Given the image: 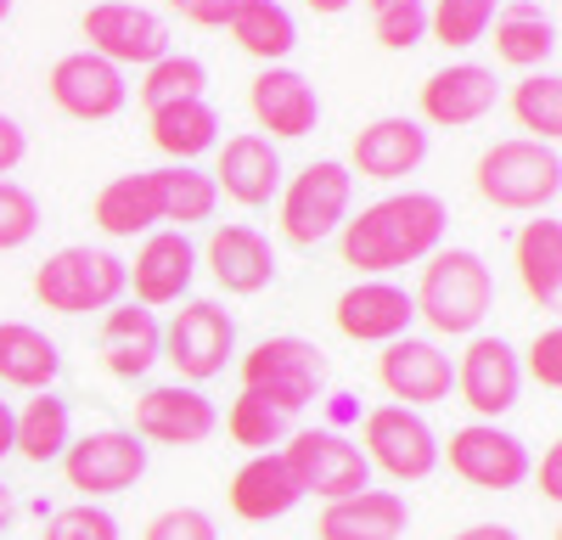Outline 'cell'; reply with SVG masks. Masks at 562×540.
Masks as SVG:
<instances>
[{"mask_svg":"<svg viewBox=\"0 0 562 540\" xmlns=\"http://www.w3.org/2000/svg\"><path fill=\"white\" fill-rule=\"evenodd\" d=\"M378 378H383V389L394 394V405H411V412L450 400V389H456L450 355H445L439 344H428V338H411V333L394 338V344H383Z\"/></svg>","mask_w":562,"mask_h":540,"instance_id":"18","label":"cell"},{"mask_svg":"<svg viewBox=\"0 0 562 540\" xmlns=\"http://www.w3.org/2000/svg\"><path fill=\"white\" fill-rule=\"evenodd\" d=\"M140 540H220V529H214V518L203 507H169V513H158L147 524Z\"/></svg>","mask_w":562,"mask_h":540,"instance_id":"42","label":"cell"},{"mask_svg":"<svg viewBox=\"0 0 562 540\" xmlns=\"http://www.w3.org/2000/svg\"><path fill=\"white\" fill-rule=\"evenodd\" d=\"M281 468L293 473L299 495H321V502H344V495L371 490V462L360 457V445H349L333 428H299L288 445L276 450Z\"/></svg>","mask_w":562,"mask_h":540,"instance_id":"7","label":"cell"},{"mask_svg":"<svg viewBox=\"0 0 562 540\" xmlns=\"http://www.w3.org/2000/svg\"><path fill=\"white\" fill-rule=\"evenodd\" d=\"M416 315L445 338H473L495 310V270L473 248H439L422 259V282L411 293Z\"/></svg>","mask_w":562,"mask_h":540,"instance_id":"2","label":"cell"},{"mask_svg":"<svg viewBox=\"0 0 562 540\" xmlns=\"http://www.w3.org/2000/svg\"><path fill=\"white\" fill-rule=\"evenodd\" d=\"M540 495H546V502H557V495H562V445H551L546 457H540Z\"/></svg>","mask_w":562,"mask_h":540,"instance_id":"46","label":"cell"},{"mask_svg":"<svg viewBox=\"0 0 562 540\" xmlns=\"http://www.w3.org/2000/svg\"><path fill=\"white\" fill-rule=\"evenodd\" d=\"M57 378H63L57 338H45L29 322H0V383L29 389V394H52Z\"/></svg>","mask_w":562,"mask_h":540,"instance_id":"27","label":"cell"},{"mask_svg":"<svg viewBox=\"0 0 562 540\" xmlns=\"http://www.w3.org/2000/svg\"><path fill=\"white\" fill-rule=\"evenodd\" d=\"M40 540H119V518L108 507H97V502H74V507H63L52 524H45Z\"/></svg>","mask_w":562,"mask_h":540,"instance_id":"41","label":"cell"},{"mask_svg":"<svg viewBox=\"0 0 562 540\" xmlns=\"http://www.w3.org/2000/svg\"><path fill=\"white\" fill-rule=\"evenodd\" d=\"M153 175V198H158V220H169V232H186L198 220H214V175H203L198 164H164L147 169Z\"/></svg>","mask_w":562,"mask_h":540,"instance_id":"33","label":"cell"},{"mask_svg":"<svg viewBox=\"0 0 562 540\" xmlns=\"http://www.w3.org/2000/svg\"><path fill=\"white\" fill-rule=\"evenodd\" d=\"M495 12H501V0H434L428 34L445 45V52H473V45L490 34Z\"/></svg>","mask_w":562,"mask_h":540,"instance_id":"36","label":"cell"},{"mask_svg":"<svg viewBox=\"0 0 562 540\" xmlns=\"http://www.w3.org/2000/svg\"><path fill=\"white\" fill-rule=\"evenodd\" d=\"M450 540H524L518 529H506V524H473V529H461Z\"/></svg>","mask_w":562,"mask_h":540,"instance_id":"47","label":"cell"},{"mask_svg":"<svg viewBox=\"0 0 562 540\" xmlns=\"http://www.w3.org/2000/svg\"><path fill=\"white\" fill-rule=\"evenodd\" d=\"M7 524H12V490L0 484V529H7Z\"/></svg>","mask_w":562,"mask_h":540,"instance_id":"50","label":"cell"},{"mask_svg":"<svg viewBox=\"0 0 562 540\" xmlns=\"http://www.w3.org/2000/svg\"><path fill=\"white\" fill-rule=\"evenodd\" d=\"M299 502H304V495H299L293 473L281 468L276 450L248 457L237 468V479H231V513H237L243 524H276V518H288Z\"/></svg>","mask_w":562,"mask_h":540,"instance_id":"26","label":"cell"},{"mask_svg":"<svg viewBox=\"0 0 562 540\" xmlns=\"http://www.w3.org/2000/svg\"><path fill=\"white\" fill-rule=\"evenodd\" d=\"M321 383H326V355L310 338L281 333V338H259L243 355V394H259L265 405H276L281 417L315 405Z\"/></svg>","mask_w":562,"mask_h":540,"instance_id":"5","label":"cell"},{"mask_svg":"<svg viewBox=\"0 0 562 540\" xmlns=\"http://www.w3.org/2000/svg\"><path fill=\"white\" fill-rule=\"evenodd\" d=\"M7 457H12V405L0 400V462H7Z\"/></svg>","mask_w":562,"mask_h":540,"instance_id":"48","label":"cell"},{"mask_svg":"<svg viewBox=\"0 0 562 540\" xmlns=\"http://www.w3.org/2000/svg\"><path fill=\"white\" fill-rule=\"evenodd\" d=\"M214 428H220L214 400L192 383H164V389H147L135 400V439L186 450V445L214 439Z\"/></svg>","mask_w":562,"mask_h":540,"instance_id":"15","label":"cell"},{"mask_svg":"<svg viewBox=\"0 0 562 540\" xmlns=\"http://www.w3.org/2000/svg\"><path fill=\"white\" fill-rule=\"evenodd\" d=\"M518 282L540 310L562 304V225L551 214L529 220L518 232Z\"/></svg>","mask_w":562,"mask_h":540,"instance_id":"30","label":"cell"},{"mask_svg":"<svg viewBox=\"0 0 562 540\" xmlns=\"http://www.w3.org/2000/svg\"><path fill=\"white\" fill-rule=\"evenodd\" d=\"M209 270L225 293L254 299L276 282V248H270L265 232H254V225H220L209 237Z\"/></svg>","mask_w":562,"mask_h":540,"instance_id":"23","label":"cell"},{"mask_svg":"<svg viewBox=\"0 0 562 540\" xmlns=\"http://www.w3.org/2000/svg\"><path fill=\"white\" fill-rule=\"evenodd\" d=\"M349 198H355L349 164H338V158L304 164L288 187H281V237L293 248H315L326 237H338L344 220H349Z\"/></svg>","mask_w":562,"mask_h":540,"instance_id":"6","label":"cell"},{"mask_svg":"<svg viewBox=\"0 0 562 540\" xmlns=\"http://www.w3.org/2000/svg\"><path fill=\"white\" fill-rule=\"evenodd\" d=\"M209 90V68L198 57H186V52H169L147 68V79H140V108H169V102H198Z\"/></svg>","mask_w":562,"mask_h":540,"instance_id":"37","label":"cell"},{"mask_svg":"<svg viewBox=\"0 0 562 540\" xmlns=\"http://www.w3.org/2000/svg\"><path fill=\"white\" fill-rule=\"evenodd\" d=\"M85 52H97L113 68H153L158 57H169V29L153 7H135V0H97L85 18Z\"/></svg>","mask_w":562,"mask_h":540,"instance_id":"9","label":"cell"},{"mask_svg":"<svg viewBox=\"0 0 562 540\" xmlns=\"http://www.w3.org/2000/svg\"><path fill=\"white\" fill-rule=\"evenodd\" d=\"M90 214H97V225L108 237H140L158 225V198H153V175H113L108 187L97 192V203H90Z\"/></svg>","mask_w":562,"mask_h":540,"instance_id":"34","label":"cell"},{"mask_svg":"<svg viewBox=\"0 0 562 540\" xmlns=\"http://www.w3.org/2000/svg\"><path fill=\"white\" fill-rule=\"evenodd\" d=\"M456 389H461V405L473 412L479 423H495L518 405V389H524V360L501 333H473V344L461 349L456 360Z\"/></svg>","mask_w":562,"mask_h":540,"instance_id":"12","label":"cell"},{"mask_svg":"<svg viewBox=\"0 0 562 540\" xmlns=\"http://www.w3.org/2000/svg\"><path fill=\"white\" fill-rule=\"evenodd\" d=\"M248 108L254 124L265 130V142H299L321 124V90L299 68H265L248 85Z\"/></svg>","mask_w":562,"mask_h":540,"instance_id":"21","label":"cell"},{"mask_svg":"<svg viewBox=\"0 0 562 540\" xmlns=\"http://www.w3.org/2000/svg\"><path fill=\"white\" fill-rule=\"evenodd\" d=\"M225 29L265 68H281V57L299 45V23H293V12L281 7V0H237L231 18H225Z\"/></svg>","mask_w":562,"mask_h":540,"instance_id":"29","label":"cell"},{"mask_svg":"<svg viewBox=\"0 0 562 540\" xmlns=\"http://www.w3.org/2000/svg\"><path fill=\"white\" fill-rule=\"evenodd\" d=\"M34 299L57 315H90V310H113L124 299V259L113 248H57L34 270Z\"/></svg>","mask_w":562,"mask_h":540,"instance_id":"4","label":"cell"},{"mask_svg":"<svg viewBox=\"0 0 562 540\" xmlns=\"http://www.w3.org/2000/svg\"><path fill=\"white\" fill-rule=\"evenodd\" d=\"M366 7H371V0H366Z\"/></svg>","mask_w":562,"mask_h":540,"instance_id":"52","label":"cell"},{"mask_svg":"<svg viewBox=\"0 0 562 540\" xmlns=\"http://www.w3.org/2000/svg\"><path fill=\"white\" fill-rule=\"evenodd\" d=\"M158 355H164V327H158L153 310L113 304V310L102 315V367H108L113 378H124V383L147 378Z\"/></svg>","mask_w":562,"mask_h":540,"instance_id":"25","label":"cell"},{"mask_svg":"<svg viewBox=\"0 0 562 540\" xmlns=\"http://www.w3.org/2000/svg\"><path fill=\"white\" fill-rule=\"evenodd\" d=\"M23 158H29V130L12 113H0V180H7Z\"/></svg>","mask_w":562,"mask_h":540,"instance_id":"45","label":"cell"},{"mask_svg":"<svg viewBox=\"0 0 562 540\" xmlns=\"http://www.w3.org/2000/svg\"><path fill=\"white\" fill-rule=\"evenodd\" d=\"M198 277V248L186 243V232H147V243L135 248V265H124V288H135L140 310L180 304L186 288Z\"/></svg>","mask_w":562,"mask_h":540,"instance_id":"20","label":"cell"},{"mask_svg":"<svg viewBox=\"0 0 562 540\" xmlns=\"http://www.w3.org/2000/svg\"><path fill=\"white\" fill-rule=\"evenodd\" d=\"M501 102V85L495 68L484 63H450L439 74H428L422 85V124H439V130H473L495 113Z\"/></svg>","mask_w":562,"mask_h":540,"instance_id":"16","label":"cell"},{"mask_svg":"<svg viewBox=\"0 0 562 540\" xmlns=\"http://www.w3.org/2000/svg\"><path fill=\"white\" fill-rule=\"evenodd\" d=\"M360 445H366L360 457L400 484H416L439 468V439H434L428 417L411 412V405H378V412H366Z\"/></svg>","mask_w":562,"mask_h":540,"instance_id":"10","label":"cell"},{"mask_svg":"<svg viewBox=\"0 0 562 540\" xmlns=\"http://www.w3.org/2000/svg\"><path fill=\"white\" fill-rule=\"evenodd\" d=\"M371 34L383 52H411L428 40V0H371Z\"/></svg>","mask_w":562,"mask_h":540,"instance_id":"39","label":"cell"},{"mask_svg":"<svg viewBox=\"0 0 562 540\" xmlns=\"http://www.w3.org/2000/svg\"><path fill=\"white\" fill-rule=\"evenodd\" d=\"M214 192H225L231 203H243V209H265L281 192V153H276V142H265L259 130L231 135V142L220 147V164H214Z\"/></svg>","mask_w":562,"mask_h":540,"instance_id":"22","label":"cell"},{"mask_svg":"<svg viewBox=\"0 0 562 540\" xmlns=\"http://www.w3.org/2000/svg\"><path fill=\"white\" fill-rule=\"evenodd\" d=\"M495 57L506 63V68H524V74H540V68H551V57H557V23L540 12V7H529V0H512L506 12H495Z\"/></svg>","mask_w":562,"mask_h":540,"instance_id":"28","label":"cell"},{"mask_svg":"<svg viewBox=\"0 0 562 540\" xmlns=\"http://www.w3.org/2000/svg\"><path fill=\"white\" fill-rule=\"evenodd\" d=\"M140 473H147V445L130 428H97L85 439H68V450H63V479H68V490L85 495V502L130 490Z\"/></svg>","mask_w":562,"mask_h":540,"instance_id":"11","label":"cell"},{"mask_svg":"<svg viewBox=\"0 0 562 540\" xmlns=\"http://www.w3.org/2000/svg\"><path fill=\"white\" fill-rule=\"evenodd\" d=\"M304 7H310V12H321V18H338V12H349V7H355V0H304Z\"/></svg>","mask_w":562,"mask_h":540,"instance_id":"49","label":"cell"},{"mask_svg":"<svg viewBox=\"0 0 562 540\" xmlns=\"http://www.w3.org/2000/svg\"><path fill=\"white\" fill-rule=\"evenodd\" d=\"M147 130H153L158 153H169L175 164H192V158H203L209 147H220V113L209 108V97L153 108V113H147Z\"/></svg>","mask_w":562,"mask_h":540,"instance_id":"32","label":"cell"},{"mask_svg":"<svg viewBox=\"0 0 562 540\" xmlns=\"http://www.w3.org/2000/svg\"><path fill=\"white\" fill-rule=\"evenodd\" d=\"M333 322H338V333L355 338V344H394V338L411 333L416 304H411V293H405L400 282L366 277V282H355L349 293H338Z\"/></svg>","mask_w":562,"mask_h":540,"instance_id":"19","label":"cell"},{"mask_svg":"<svg viewBox=\"0 0 562 540\" xmlns=\"http://www.w3.org/2000/svg\"><path fill=\"white\" fill-rule=\"evenodd\" d=\"M45 90H52V102H57L68 119H79V124H102V119L124 113V102H130L124 68L102 63L97 52H68V57H57Z\"/></svg>","mask_w":562,"mask_h":540,"instance_id":"14","label":"cell"},{"mask_svg":"<svg viewBox=\"0 0 562 540\" xmlns=\"http://www.w3.org/2000/svg\"><path fill=\"white\" fill-rule=\"evenodd\" d=\"M473 187L490 209L506 214H546L562 192V158L546 142H529V135H512V142L484 147Z\"/></svg>","mask_w":562,"mask_h":540,"instance_id":"3","label":"cell"},{"mask_svg":"<svg viewBox=\"0 0 562 540\" xmlns=\"http://www.w3.org/2000/svg\"><path fill=\"white\" fill-rule=\"evenodd\" d=\"M12 18V0H0V23H7Z\"/></svg>","mask_w":562,"mask_h":540,"instance_id":"51","label":"cell"},{"mask_svg":"<svg viewBox=\"0 0 562 540\" xmlns=\"http://www.w3.org/2000/svg\"><path fill=\"white\" fill-rule=\"evenodd\" d=\"M512 119L529 130V142L557 147V135H562V79L551 68L524 74L518 85H512Z\"/></svg>","mask_w":562,"mask_h":540,"instance_id":"35","label":"cell"},{"mask_svg":"<svg viewBox=\"0 0 562 540\" xmlns=\"http://www.w3.org/2000/svg\"><path fill=\"white\" fill-rule=\"evenodd\" d=\"M68 439H74V412H68V400H57V394H34L23 412H12V450L23 462H34V468L63 462Z\"/></svg>","mask_w":562,"mask_h":540,"instance_id":"31","label":"cell"},{"mask_svg":"<svg viewBox=\"0 0 562 540\" xmlns=\"http://www.w3.org/2000/svg\"><path fill=\"white\" fill-rule=\"evenodd\" d=\"M450 473L473 490H518L529 479V450L495 423H467L450 434Z\"/></svg>","mask_w":562,"mask_h":540,"instance_id":"13","label":"cell"},{"mask_svg":"<svg viewBox=\"0 0 562 540\" xmlns=\"http://www.w3.org/2000/svg\"><path fill=\"white\" fill-rule=\"evenodd\" d=\"M237 355V322L214 304V299H192L186 310H175V322L164 327V355L180 372V383H209L225 372V360Z\"/></svg>","mask_w":562,"mask_h":540,"instance_id":"8","label":"cell"},{"mask_svg":"<svg viewBox=\"0 0 562 540\" xmlns=\"http://www.w3.org/2000/svg\"><path fill=\"white\" fill-rule=\"evenodd\" d=\"M428 124L422 119H405V113H389V119H371L360 135H355V153H349V175L360 180H405L428 164Z\"/></svg>","mask_w":562,"mask_h":540,"instance_id":"17","label":"cell"},{"mask_svg":"<svg viewBox=\"0 0 562 540\" xmlns=\"http://www.w3.org/2000/svg\"><path fill=\"white\" fill-rule=\"evenodd\" d=\"M529 372H535V383L540 389H562V333L557 327H546V333H535V344H529Z\"/></svg>","mask_w":562,"mask_h":540,"instance_id":"43","label":"cell"},{"mask_svg":"<svg viewBox=\"0 0 562 540\" xmlns=\"http://www.w3.org/2000/svg\"><path fill=\"white\" fill-rule=\"evenodd\" d=\"M231 7H237V0H169V12H180L186 23H198V29H225Z\"/></svg>","mask_w":562,"mask_h":540,"instance_id":"44","label":"cell"},{"mask_svg":"<svg viewBox=\"0 0 562 540\" xmlns=\"http://www.w3.org/2000/svg\"><path fill=\"white\" fill-rule=\"evenodd\" d=\"M450 209L439 192H394L344 220V265L360 277H389L400 265H422L445 248Z\"/></svg>","mask_w":562,"mask_h":540,"instance_id":"1","label":"cell"},{"mask_svg":"<svg viewBox=\"0 0 562 540\" xmlns=\"http://www.w3.org/2000/svg\"><path fill=\"white\" fill-rule=\"evenodd\" d=\"M34 232H40V198L18 180H0V254L34 243Z\"/></svg>","mask_w":562,"mask_h":540,"instance_id":"40","label":"cell"},{"mask_svg":"<svg viewBox=\"0 0 562 540\" xmlns=\"http://www.w3.org/2000/svg\"><path fill=\"white\" fill-rule=\"evenodd\" d=\"M225 434L237 445H248L254 457H265L270 445H288L293 417H281L276 405H265L259 394H237V400H231V412H225Z\"/></svg>","mask_w":562,"mask_h":540,"instance_id":"38","label":"cell"},{"mask_svg":"<svg viewBox=\"0 0 562 540\" xmlns=\"http://www.w3.org/2000/svg\"><path fill=\"white\" fill-rule=\"evenodd\" d=\"M411 524V507L400 490H360L344 502H326L315 535L321 540H400Z\"/></svg>","mask_w":562,"mask_h":540,"instance_id":"24","label":"cell"}]
</instances>
